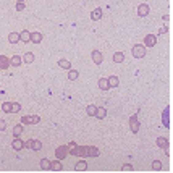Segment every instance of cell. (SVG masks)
<instances>
[{"mask_svg":"<svg viewBox=\"0 0 173 173\" xmlns=\"http://www.w3.org/2000/svg\"><path fill=\"white\" fill-rule=\"evenodd\" d=\"M133 57H136V58H142L144 55H146V47L144 45H139V44H136V45H133Z\"/></svg>","mask_w":173,"mask_h":173,"instance_id":"obj_1","label":"cell"},{"mask_svg":"<svg viewBox=\"0 0 173 173\" xmlns=\"http://www.w3.org/2000/svg\"><path fill=\"white\" fill-rule=\"evenodd\" d=\"M24 146L32 149V151H41V149H42V142L37 141V139H29L28 142H24Z\"/></svg>","mask_w":173,"mask_h":173,"instance_id":"obj_2","label":"cell"},{"mask_svg":"<svg viewBox=\"0 0 173 173\" xmlns=\"http://www.w3.org/2000/svg\"><path fill=\"white\" fill-rule=\"evenodd\" d=\"M130 128H131V131L134 133V134L139 131V122H137V117H136V115H133V117L130 118Z\"/></svg>","mask_w":173,"mask_h":173,"instance_id":"obj_3","label":"cell"},{"mask_svg":"<svg viewBox=\"0 0 173 173\" xmlns=\"http://www.w3.org/2000/svg\"><path fill=\"white\" fill-rule=\"evenodd\" d=\"M144 44H146L147 47H154V45L157 44V37H155L154 34H147V36L144 37Z\"/></svg>","mask_w":173,"mask_h":173,"instance_id":"obj_4","label":"cell"},{"mask_svg":"<svg viewBox=\"0 0 173 173\" xmlns=\"http://www.w3.org/2000/svg\"><path fill=\"white\" fill-rule=\"evenodd\" d=\"M91 57H92V62H94L96 65H100V63H102V60H103V57H102V54H100L99 50H92Z\"/></svg>","mask_w":173,"mask_h":173,"instance_id":"obj_5","label":"cell"},{"mask_svg":"<svg viewBox=\"0 0 173 173\" xmlns=\"http://www.w3.org/2000/svg\"><path fill=\"white\" fill-rule=\"evenodd\" d=\"M137 15H139V16H142V18H144V16H147V15H149V7H147L146 3H141L139 7H137Z\"/></svg>","mask_w":173,"mask_h":173,"instance_id":"obj_6","label":"cell"},{"mask_svg":"<svg viewBox=\"0 0 173 173\" xmlns=\"http://www.w3.org/2000/svg\"><path fill=\"white\" fill-rule=\"evenodd\" d=\"M50 170L52 171H62L63 170V165L60 160H55V162H50Z\"/></svg>","mask_w":173,"mask_h":173,"instance_id":"obj_7","label":"cell"},{"mask_svg":"<svg viewBox=\"0 0 173 173\" xmlns=\"http://www.w3.org/2000/svg\"><path fill=\"white\" fill-rule=\"evenodd\" d=\"M11 146H13V149L15 151H21L23 147H24V142H23L20 137H15V141L11 142Z\"/></svg>","mask_w":173,"mask_h":173,"instance_id":"obj_8","label":"cell"},{"mask_svg":"<svg viewBox=\"0 0 173 173\" xmlns=\"http://www.w3.org/2000/svg\"><path fill=\"white\" fill-rule=\"evenodd\" d=\"M29 39H31V32L28 31V29H24V31L20 32V41L21 42H29Z\"/></svg>","mask_w":173,"mask_h":173,"instance_id":"obj_9","label":"cell"},{"mask_svg":"<svg viewBox=\"0 0 173 173\" xmlns=\"http://www.w3.org/2000/svg\"><path fill=\"white\" fill-rule=\"evenodd\" d=\"M41 41H42V34H41V32H31V39H29V42L39 44Z\"/></svg>","mask_w":173,"mask_h":173,"instance_id":"obj_10","label":"cell"},{"mask_svg":"<svg viewBox=\"0 0 173 173\" xmlns=\"http://www.w3.org/2000/svg\"><path fill=\"white\" fill-rule=\"evenodd\" d=\"M8 66H10V60L5 55H0V68H2V70H7Z\"/></svg>","mask_w":173,"mask_h":173,"instance_id":"obj_11","label":"cell"},{"mask_svg":"<svg viewBox=\"0 0 173 173\" xmlns=\"http://www.w3.org/2000/svg\"><path fill=\"white\" fill-rule=\"evenodd\" d=\"M91 18L94 20V21L100 20V18H102V10H100V8H96V10H92V11H91Z\"/></svg>","mask_w":173,"mask_h":173,"instance_id":"obj_12","label":"cell"},{"mask_svg":"<svg viewBox=\"0 0 173 173\" xmlns=\"http://www.w3.org/2000/svg\"><path fill=\"white\" fill-rule=\"evenodd\" d=\"M108 81V88H117V86L120 84V79H118V76H110L107 79Z\"/></svg>","mask_w":173,"mask_h":173,"instance_id":"obj_13","label":"cell"},{"mask_svg":"<svg viewBox=\"0 0 173 173\" xmlns=\"http://www.w3.org/2000/svg\"><path fill=\"white\" fill-rule=\"evenodd\" d=\"M105 115H107V110L103 107H97V110H96V118H99V120H102V118H105Z\"/></svg>","mask_w":173,"mask_h":173,"instance_id":"obj_14","label":"cell"},{"mask_svg":"<svg viewBox=\"0 0 173 173\" xmlns=\"http://www.w3.org/2000/svg\"><path fill=\"white\" fill-rule=\"evenodd\" d=\"M74 170L76 171H86L88 170V164H86L84 160H81V162H78L76 165H74Z\"/></svg>","mask_w":173,"mask_h":173,"instance_id":"obj_15","label":"cell"},{"mask_svg":"<svg viewBox=\"0 0 173 173\" xmlns=\"http://www.w3.org/2000/svg\"><path fill=\"white\" fill-rule=\"evenodd\" d=\"M157 146L164 147V149H168V139H167V137H157Z\"/></svg>","mask_w":173,"mask_h":173,"instance_id":"obj_16","label":"cell"},{"mask_svg":"<svg viewBox=\"0 0 173 173\" xmlns=\"http://www.w3.org/2000/svg\"><path fill=\"white\" fill-rule=\"evenodd\" d=\"M58 66H60V68H63V70H71V65H70V62H68V60H65V58L58 60Z\"/></svg>","mask_w":173,"mask_h":173,"instance_id":"obj_17","label":"cell"},{"mask_svg":"<svg viewBox=\"0 0 173 173\" xmlns=\"http://www.w3.org/2000/svg\"><path fill=\"white\" fill-rule=\"evenodd\" d=\"M8 41H10L11 44H16V42L20 41V34H18V32H10V34H8Z\"/></svg>","mask_w":173,"mask_h":173,"instance_id":"obj_18","label":"cell"},{"mask_svg":"<svg viewBox=\"0 0 173 173\" xmlns=\"http://www.w3.org/2000/svg\"><path fill=\"white\" fill-rule=\"evenodd\" d=\"M123 60H125L123 52H115V55H113V62H115V63H122Z\"/></svg>","mask_w":173,"mask_h":173,"instance_id":"obj_19","label":"cell"},{"mask_svg":"<svg viewBox=\"0 0 173 173\" xmlns=\"http://www.w3.org/2000/svg\"><path fill=\"white\" fill-rule=\"evenodd\" d=\"M78 76H79V73L76 70H68V79H70V81H76Z\"/></svg>","mask_w":173,"mask_h":173,"instance_id":"obj_20","label":"cell"},{"mask_svg":"<svg viewBox=\"0 0 173 173\" xmlns=\"http://www.w3.org/2000/svg\"><path fill=\"white\" fill-rule=\"evenodd\" d=\"M99 89H102V91H107V89H108V81H107V78H100V79H99Z\"/></svg>","mask_w":173,"mask_h":173,"instance_id":"obj_21","label":"cell"},{"mask_svg":"<svg viewBox=\"0 0 173 173\" xmlns=\"http://www.w3.org/2000/svg\"><path fill=\"white\" fill-rule=\"evenodd\" d=\"M10 65H11V66H20V65H21V58H20L18 55L11 57V60H10Z\"/></svg>","mask_w":173,"mask_h":173,"instance_id":"obj_22","label":"cell"},{"mask_svg":"<svg viewBox=\"0 0 173 173\" xmlns=\"http://www.w3.org/2000/svg\"><path fill=\"white\" fill-rule=\"evenodd\" d=\"M96 110H97L96 105H88V108H86V113H88L89 117H96Z\"/></svg>","mask_w":173,"mask_h":173,"instance_id":"obj_23","label":"cell"},{"mask_svg":"<svg viewBox=\"0 0 173 173\" xmlns=\"http://www.w3.org/2000/svg\"><path fill=\"white\" fill-rule=\"evenodd\" d=\"M41 168H42V170H50V160L42 159V160H41Z\"/></svg>","mask_w":173,"mask_h":173,"instance_id":"obj_24","label":"cell"},{"mask_svg":"<svg viewBox=\"0 0 173 173\" xmlns=\"http://www.w3.org/2000/svg\"><path fill=\"white\" fill-rule=\"evenodd\" d=\"M21 133H23V126H21V125H16L15 128H13V134H15V137H20Z\"/></svg>","mask_w":173,"mask_h":173,"instance_id":"obj_25","label":"cell"},{"mask_svg":"<svg viewBox=\"0 0 173 173\" xmlns=\"http://www.w3.org/2000/svg\"><path fill=\"white\" fill-rule=\"evenodd\" d=\"M152 170L160 171V170H162V162H160V160H155V162H152Z\"/></svg>","mask_w":173,"mask_h":173,"instance_id":"obj_26","label":"cell"},{"mask_svg":"<svg viewBox=\"0 0 173 173\" xmlns=\"http://www.w3.org/2000/svg\"><path fill=\"white\" fill-rule=\"evenodd\" d=\"M2 110L5 113H11V102H5L3 105H2Z\"/></svg>","mask_w":173,"mask_h":173,"instance_id":"obj_27","label":"cell"},{"mask_svg":"<svg viewBox=\"0 0 173 173\" xmlns=\"http://www.w3.org/2000/svg\"><path fill=\"white\" fill-rule=\"evenodd\" d=\"M24 62H26V63H32V62H34V55L31 54V52L24 54Z\"/></svg>","mask_w":173,"mask_h":173,"instance_id":"obj_28","label":"cell"},{"mask_svg":"<svg viewBox=\"0 0 173 173\" xmlns=\"http://www.w3.org/2000/svg\"><path fill=\"white\" fill-rule=\"evenodd\" d=\"M21 110V105L20 103H11V113H16Z\"/></svg>","mask_w":173,"mask_h":173,"instance_id":"obj_29","label":"cell"},{"mask_svg":"<svg viewBox=\"0 0 173 173\" xmlns=\"http://www.w3.org/2000/svg\"><path fill=\"white\" fill-rule=\"evenodd\" d=\"M164 125L165 126H168V108H165V112H164Z\"/></svg>","mask_w":173,"mask_h":173,"instance_id":"obj_30","label":"cell"},{"mask_svg":"<svg viewBox=\"0 0 173 173\" xmlns=\"http://www.w3.org/2000/svg\"><path fill=\"white\" fill-rule=\"evenodd\" d=\"M21 123H24V125H31V117H29V115L23 117V118H21Z\"/></svg>","mask_w":173,"mask_h":173,"instance_id":"obj_31","label":"cell"},{"mask_svg":"<svg viewBox=\"0 0 173 173\" xmlns=\"http://www.w3.org/2000/svg\"><path fill=\"white\" fill-rule=\"evenodd\" d=\"M88 152H89L91 155H94V157H96V155H99V151H97V149H94V147H89Z\"/></svg>","mask_w":173,"mask_h":173,"instance_id":"obj_32","label":"cell"},{"mask_svg":"<svg viewBox=\"0 0 173 173\" xmlns=\"http://www.w3.org/2000/svg\"><path fill=\"white\" fill-rule=\"evenodd\" d=\"M39 122H41V118H39L37 115H32V117H31V123H32V125H36V123H39Z\"/></svg>","mask_w":173,"mask_h":173,"instance_id":"obj_33","label":"cell"},{"mask_svg":"<svg viewBox=\"0 0 173 173\" xmlns=\"http://www.w3.org/2000/svg\"><path fill=\"white\" fill-rule=\"evenodd\" d=\"M122 170H123V171H133V165L126 164V165H123V167H122Z\"/></svg>","mask_w":173,"mask_h":173,"instance_id":"obj_34","label":"cell"},{"mask_svg":"<svg viewBox=\"0 0 173 173\" xmlns=\"http://www.w3.org/2000/svg\"><path fill=\"white\" fill-rule=\"evenodd\" d=\"M16 10H18V11L24 10V3H23V2H18V3H16Z\"/></svg>","mask_w":173,"mask_h":173,"instance_id":"obj_35","label":"cell"},{"mask_svg":"<svg viewBox=\"0 0 173 173\" xmlns=\"http://www.w3.org/2000/svg\"><path fill=\"white\" fill-rule=\"evenodd\" d=\"M7 128V123H5V120H0V131H5Z\"/></svg>","mask_w":173,"mask_h":173,"instance_id":"obj_36","label":"cell"},{"mask_svg":"<svg viewBox=\"0 0 173 173\" xmlns=\"http://www.w3.org/2000/svg\"><path fill=\"white\" fill-rule=\"evenodd\" d=\"M167 31H168V29H167V26H165V28H162V29H159V34H165Z\"/></svg>","mask_w":173,"mask_h":173,"instance_id":"obj_37","label":"cell"},{"mask_svg":"<svg viewBox=\"0 0 173 173\" xmlns=\"http://www.w3.org/2000/svg\"><path fill=\"white\" fill-rule=\"evenodd\" d=\"M16 2H24V0H16Z\"/></svg>","mask_w":173,"mask_h":173,"instance_id":"obj_38","label":"cell"}]
</instances>
